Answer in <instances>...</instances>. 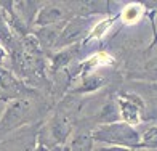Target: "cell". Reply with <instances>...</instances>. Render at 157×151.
<instances>
[{
	"instance_id": "obj_1",
	"label": "cell",
	"mask_w": 157,
	"mask_h": 151,
	"mask_svg": "<svg viewBox=\"0 0 157 151\" xmlns=\"http://www.w3.org/2000/svg\"><path fill=\"white\" fill-rule=\"evenodd\" d=\"M90 135L95 143H104L108 146H122L132 151L141 149V133L122 121L99 124Z\"/></svg>"
},
{
	"instance_id": "obj_2",
	"label": "cell",
	"mask_w": 157,
	"mask_h": 151,
	"mask_svg": "<svg viewBox=\"0 0 157 151\" xmlns=\"http://www.w3.org/2000/svg\"><path fill=\"white\" fill-rule=\"evenodd\" d=\"M29 114L31 101L27 98H16L15 101H11L0 119V140H3L5 135L16 130L18 127L29 121Z\"/></svg>"
},
{
	"instance_id": "obj_3",
	"label": "cell",
	"mask_w": 157,
	"mask_h": 151,
	"mask_svg": "<svg viewBox=\"0 0 157 151\" xmlns=\"http://www.w3.org/2000/svg\"><path fill=\"white\" fill-rule=\"evenodd\" d=\"M91 26L93 24L90 23V19L87 16H77V18L69 19L67 23L63 24L55 47L56 48H66L71 45H77V42L82 40L88 34Z\"/></svg>"
},
{
	"instance_id": "obj_4",
	"label": "cell",
	"mask_w": 157,
	"mask_h": 151,
	"mask_svg": "<svg viewBox=\"0 0 157 151\" xmlns=\"http://www.w3.org/2000/svg\"><path fill=\"white\" fill-rule=\"evenodd\" d=\"M116 103H117L119 116L122 122L132 127L141 124V114H143L144 105L140 100V97L133 95V93H125V95H119Z\"/></svg>"
},
{
	"instance_id": "obj_5",
	"label": "cell",
	"mask_w": 157,
	"mask_h": 151,
	"mask_svg": "<svg viewBox=\"0 0 157 151\" xmlns=\"http://www.w3.org/2000/svg\"><path fill=\"white\" fill-rule=\"evenodd\" d=\"M64 15H66V8H63L58 3H48L37 10L34 16V24L40 27L55 26L64 19Z\"/></svg>"
},
{
	"instance_id": "obj_6",
	"label": "cell",
	"mask_w": 157,
	"mask_h": 151,
	"mask_svg": "<svg viewBox=\"0 0 157 151\" xmlns=\"http://www.w3.org/2000/svg\"><path fill=\"white\" fill-rule=\"evenodd\" d=\"M71 130H72V125H71L69 117L64 113H56L50 122V137L53 138L55 145L63 146L67 141Z\"/></svg>"
},
{
	"instance_id": "obj_7",
	"label": "cell",
	"mask_w": 157,
	"mask_h": 151,
	"mask_svg": "<svg viewBox=\"0 0 157 151\" xmlns=\"http://www.w3.org/2000/svg\"><path fill=\"white\" fill-rule=\"evenodd\" d=\"M108 64H112V56L106 52H98L95 55L88 56L87 60H83L78 68L75 69V76H80V77H87L90 74H95V71L98 68H103V66H108Z\"/></svg>"
},
{
	"instance_id": "obj_8",
	"label": "cell",
	"mask_w": 157,
	"mask_h": 151,
	"mask_svg": "<svg viewBox=\"0 0 157 151\" xmlns=\"http://www.w3.org/2000/svg\"><path fill=\"white\" fill-rule=\"evenodd\" d=\"M78 53V45H71L66 48H61L58 53L52 55V73H56V71L63 69L64 66L71 64V61L74 60V56Z\"/></svg>"
},
{
	"instance_id": "obj_9",
	"label": "cell",
	"mask_w": 157,
	"mask_h": 151,
	"mask_svg": "<svg viewBox=\"0 0 157 151\" xmlns=\"http://www.w3.org/2000/svg\"><path fill=\"white\" fill-rule=\"evenodd\" d=\"M103 84H104V77L95 73V74H90V76H87V77H83L82 84L78 85V87H75V89L71 90V93H72V95H82V93H90V92L98 90L99 87H103Z\"/></svg>"
},
{
	"instance_id": "obj_10",
	"label": "cell",
	"mask_w": 157,
	"mask_h": 151,
	"mask_svg": "<svg viewBox=\"0 0 157 151\" xmlns=\"http://www.w3.org/2000/svg\"><path fill=\"white\" fill-rule=\"evenodd\" d=\"M144 13H146V10L141 3H128L122 8L119 18L122 19L125 24H135L144 16Z\"/></svg>"
},
{
	"instance_id": "obj_11",
	"label": "cell",
	"mask_w": 157,
	"mask_h": 151,
	"mask_svg": "<svg viewBox=\"0 0 157 151\" xmlns=\"http://www.w3.org/2000/svg\"><path fill=\"white\" fill-rule=\"evenodd\" d=\"M117 19V16H111V18H104L101 21H98L96 24L91 26V29L88 31L87 37L83 39V44H87V42L90 40H95V39H101L104 37L106 34H108V31L111 29V26L114 24V21Z\"/></svg>"
},
{
	"instance_id": "obj_12",
	"label": "cell",
	"mask_w": 157,
	"mask_h": 151,
	"mask_svg": "<svg viewBox=\"0 0 157 151\" xmlns=\"http://www.w3.org/2000/svg\"><path fill=\"white\" fill-rule=\"evenodd\" d=\"M95 141L90 133H78L71 140L67 151H93Z\"/></svg>"
},
{
	"instance_id": "obj_13",
	"label": "cell",
	"mask_w": 157,
	"mask_h": 151,
	"mask_svg": "<svg viewBox=\"0 0 157 151\" xmlns=\"http://www.w3.org/2000/svg\"><path fill=\"white\" fill-rule=\"evenodd\" d=\"M155 127H151L144 133H141V148L146 149H155L157 146V137H155Z\"/></svg>"
},
{
	"instance_id": "obj_14",
	"label": "cell",
	"mask_w": 157,
	"mask_h": 151,
	"mask_svg": "<svg viewBox=\"0 0 157 151\" xmlns=\"http://www.w3.org/2000/svg\"><path fill=\"white\" fill-rule=\"evenodd\" d=\"M93 151H132L128 148H122V146H98V148H93Z\"/></svg>"
},
{
	"instance_id": "obj_15",
	"label": "cell",
	"mask_w": 157,
	"mask_h": 151,
	"mask_svg": "<svg viewBox=\"0 0 157 151\" xmlns=\"http://www.w3.org/2000/svg\"><path fill=\"white\" fill-rule=\"evenodd\" d=\"M5 58H6V50H5L2 45H0V63H3Z\"/></svg>"
},
{
	"instance_id": "obj_16",
	"label": "cell",
	"mask_w": 157,
	"mask_h": 151,
	"mask_svg": "<svg viewBox=\"0 0 157 151\" xmlns=\"http://www.w3.org/2000/svg\"><path fill=\"white\" fill-rule=\"evenodd\" d=\"M34 151H50V149H48V146H47V145H44V143L40 141L39 145H37V148H35Z\"/></svg>"
},
{
	"instance_id": "obj_17",
	"label": "cell",
	"mask_w": 157,
	"mask_h": 151,
	"mask_svg": "<svg viewBox=\"0 0 157 151\" xmlns=\"http://www.w3.org/2000/svg\"><path fill=\"white\" fill-rule=\"evenodd\" d=\"M149 151H155V149H149Z\"/></svg>"
}]
</instances>
